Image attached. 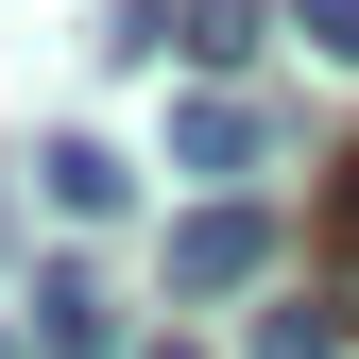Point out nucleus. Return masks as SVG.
I'll list each match as a JSON object with an SVG mask.
<instances>
[{"label": "nucleus", "instance_id": "obj_4", "mask_svg": "<svg viewBox=\"0 0 359 359\" xmlns=\"http://www.w3.org/2000/svg\"><path fill=\"white\" fill-rule=\"evenodd\" d=\"M34 342H52V359H120V308H103V274H52V291H34Z\"/></svg>", "mask_w": 359, "mask_h": 359}, {"label": "nucleus", "instance_id": "obj_3", "mask_svg": "<svg viewBox=\"0 0 359 359\" xmlns=\"http://www.w3.org/2000/svg\"><path fill=\"white\" fill-rule=\"evenodd\" d=\"M34 189H52V222H120V205H137V171H120L103 137H34Z\"/></svg>", "mask_w": 359, "mask_h": 359}, {"label": "nucleus", "instance_id": "obj_7", "mask_svg": "<svg viewBox=\"0 0 359 359\" xmlns=\"http://www.w3.org/2000/svg\"><path fill=\"white\" fill-rule=\"evenodd\" d=\"M325 257H342V325H359V154H342V189H325Z\"/></svg>", "mask_w": 359, "mask_h": 359}, {"label": "nucleus", "instance_id": "obj_2", "mask_svg": "<svg viewBox=\"0 0 359 359\" xmlns=\"http://www.w3.org/2000/svg\"><path fill=\"white\" fill-rule=\"evenodd\" d=\"M257 137H274V120H257L240 86H189V103H171V171H205V205H257V189H240Z\"/></svg>", "mask_w": 359, "mask_h": 359}, {"label": "nucleus", "instance_id": "obj_8", "mask_svg": "<svg viewBox=\"0 0 359 359\" xmlns=\"http://www.w3.org/2000/svg\"><path fill=\"white\" fill-rule=\"evenodd\" d=\"M291 34H308L325 69H359V0H291Z\"/></svg>", "mask_w": 359, "mask_h": 359}, {"label": "nucleus", "instance_id": "obj_6", "mask_svg": "<svg viewBox=\"0 0 359 359\" xmlns=\"http://www.w3.org/2000/svg\"><path fill=\"white\" fill-rule=\"evenodd\" d=\"M257 359H342V308H257Z\"/></svg>", "mask_w": 359, "mask_h": 359}, {"label": "nucleus", "instance_id": "obj_5", "mask_svg": "<svg viewBox=\"0 0 359 359\" xmlns=\"http://www.w3.org/2000/svg\"><path fill=\"white\" fill-rule=\"evenodd\" d=\"M257 34H291V0H189V34H171V52H205V69H240Z\"/></svg>", "mask_w": 359, "mask_h": 359}, {"label": "nucleus", "instance_id": "obj_1", "mask_svg": "<svg viewBox=\"0 0 359 359\" xmlns=\"http://www.w3.org/2000/svg\"><path fill=\"white\" fill-rule=\"evenodd\" d=\"M257 274H274V205H189V222H171V291H189V308L257 291Z\"/></svg>", "mask_w": 359, "mask_h": 359}, {"label": "nucleus", "instance_id": "obj_9", "mask_svg": "<svg viewBox=\"0 0 359 359\" xmlns=\"http://www.w3.org/2000/svg\"><path fill=\"white\" fill-rule=\"evenodd\" d=\"M137 359H189V342H137Z\"/></svg>", "mask_w": 359, "mask_h": 359}]
</instances>
